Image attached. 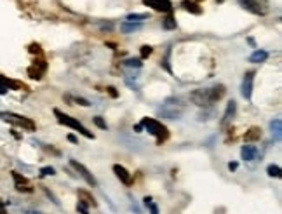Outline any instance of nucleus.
Masks as SVG:
<instances>
[{
  "label": "nucleus",
  "mask_w": 282,
  "mask_h": 214,
  "mask_svg": "<svg viewBox=\"0 0 282 214\" xmlns=\"http://www.w3.org/2000/svg\"><path fill=\"white\" fill-rule=\"evenodd\" d=\"M141 28L139 23H122L121 25V32L122 34H131V32H136V30Z\"/></svg>",
  "instance_id": "22"
},
{
  "label": "nucleus",
  "mask_w": 282,
  "mask_h": 214,
  "mask_svg": "<svg viewBox=\"0 0 282 214\" xmlns=\"http://www.w3.org/2000/svg\"><path fill=\"white\" fill-rule=\"evenodd\" d=\"M65 98H66V100H68V101H74V103L81 105V107H85V108L91 107V103H89V101L85 100V98H81V96H70V94H66ZM74 103H72V105H74Z\"/></svg>",
  "instance_id": "24"
},
{
  "label": "nucleus",
  "mask_w": 282,
  "mask_h": 214,
  "mask_svg": "<svg viewBox=\"0 0 282 214\" xmlns=\"http://www.w3.org/2000/svg\"><path fill=\"white\" fill-rule=\"evenodd\" d=\"M23 214H42V213H37V211H26V213Z\"/></svg>",
  "instance_id": "37"
},
{
  "label": "nucleus",
  "mask_w": 282,
  "mask_h": 214,
  "mask_svg": "<svg viewBox=\"0 0 282 214\" xmlns=\"http://www.w3.org/2000/svg\"><path fill=\"white\" fill-rule=\"evenodd\" d=\"M94 124H96V126H98V127H101V129H107V122H105V120H103V118L101 117H94Z\"/></svg>",
  "instance_id": "29"
},
{
  "label": "nucleus",
  "mask_w": 282,
  "mask_h": 214,
  "mask_svg": "<svg viewBox=\"0 0 282 214\" xmlns=\"http://www.w3.org/2000/svg\"><path fill=\"white\" fill-rule=\"evenodd\" d=\"M0 118L7 124L14 127H19L23 131H28V133H33V131L37 129V124L28 117H23V115H18V113H12V111H0Z\"/></svg>",
  "instance_id": "3"
},
{
  "label": "nucleus",
  "mask_w": 282,
  "mask_h": 214,
  "mask_svg": "<svg viewBox=\"0 0 282 214\" xmlns=\"http://www.w3.org/2000/svg\"><path fill=\"white\" fill-rule=\"evenodd\" d=\"M270 129H272V136L275 141H281L282 138V120L281 118H274L270 122Z\"/></svg>",
  "instance_id": "18"
},
{
  "label": "nucleus",
  "mask_w": 282,
  "mask_h": 214,
  "mask_svg": "<svg viewBox=\"0 0 282 214\" xmlns=\"http://www.w3.org/2000/svg\"><path fill=\"white\" fill-rule=\"evenodd\" d=\"M267 173H268V176H270V178H281V167H279V166H268Z\"/></svg>",
  "instance_id": "27"
},
{
  "label": "nucleus",
  "mask_w": 282,
  "mask_h": 214,
  "mask_svg": "<svg viewBox=\"0 0 282 214\" xmlns=\"http://www.w3.org/2000/svg\"><path fill=\"white\" fill-rule=\"evenodd\" d=\"M30 52H33V54H39V56H42V49H40V45H37V44H32V45H30Z\"/></svg>",
  "instance_id": "32"
},
{
  "label": "nucleus",
  "mask_w": 282,
  "mask_h": 214,
  "mask_svg": "<svg viewBox=\"0 0 282 214\" xmlns=\"http://www.w3.org/2000/svg\"><path fill=\"white\" fill-rule=\"evenodd\" d=\"M141 127H145V129L148 131V134H152V136L155 138L157 144H162L164 141H167L169 129L162 124V122L155 120V118H150V117H145L143 120H141Z\"/></svg>",
  "instance_id": "2"
},
{
  "label": "nucleus",
  "mask_w": 282,
  "mask_h": 214,
  "mask_svg": "<svg viewBox=\"0 0 282 214\" xmlns=\"http://www.w3.org/2000/svg\"><path fill=\"white\" fill-rule=\"evenodd\" d=\"M12 179H14V186H16L18 192H21V193H32L33 192L32 181H30L28 178L23 176V174L12 171Z\"/></svg>",
  "instance_id": "10"
},
{
  "label": "nucleus",
  "mask_w": 282,
  "mask_h": 214,
  "mask_svg": "<svg viewBox=\"0 0 282 214\" xmlns=\"http://www.w3.org/2000/svg\"><path fill=\"white\" fill-rule=\"evenodd\" d=\"M107 91H108V94H110L112 98H117L119 96V93L115 91V87H107Z\"/></svg>",
  "instance_id": "33"
},
{
  "label": "nucleus",
  "mask_w": 282,
  "mask_h": 214,
  "mask_svg": "<svg viewBox=\"0 0 282 214\" xmlns=\"http://www.w3.org/2000/svg\"><path fill=\"white\" fill-rule=\"evenodd\" d=\"M181 7L190 12V14H197V16L202 14V7L197 2H194V0H183V2H181Z\"/></svg>",
  "instance_id": "17"
},
{
  "label": "nucleus",
  "mask_w": 282,
  "mask_h": 214,
  "mask_svg": "<svg viewBox=\"0 0 282 214\" xmlns=\"http://www.w3.org/2000/svg\"><path fill=\"white\" fill-rule=\"evenodd\" d=\"M141 2H143L147 7L154 9V11L157 12H165V14L172 12V9H174L171 0H141Z\"/></svg>",
  "instance_id": "8"
},
{
  "label": "nucleus",
  "mask_w": 282,
  "mask_h": 214,
  "mask_svg": "<svg viewBox=\"0 0 282 214\" xmlns=\"http://www.w3.org/2000/svg\"><path fill=\"white\" fill-rule=\"evenodd\" d=\"M45 70H47V63H45L42 58H39L33 61L32 67H28V75H30V78H33V80H40V78L44 77Z\"/></svg>",
  "instance_id": "9"
},
{
  "label": "nucleus",
  "mask_w": 282,
  "mask_h": 214,
  "mask_svg": "<svg viewBox=\"0 0 282 214\" xmlns=\"http://www.w3.org/2000/svg\"><path fill=\"white\" fill-rule=\"evenodd\" d=\"M235 111H237V103L234 100L228 101L227 108H225V113H223V118H221V126L227 127L228 124L232 122V118L235 117Z\"/></svg>",
  "instance_id": "14"
},
{
  "label": "nucleus",
  "mask_w": 282,
  "mask_h": 214,
  "mask_svg": "<svg viewBox=\"0 0 282 214\" xmlns=\"http://www.w3.org/2000/svg\"><path fill=\"white\" fill-rule=\"evenodd\" d=\"M0 214H7V213H5V209H0Z\"/></svg>",
  "instance_id": "38"
},
{
  "label": "nucleus",
  "mask_w": 282,
  "mask_h": 214,
  "mask_svg": "<svg viewBox=\"0 0 282 214\" xmlns=\"http://www.w3.org/2000/svg\"><path fill=\"white\" fill-rule=\"evenodd\" d=\"M145 19H148V14H138V12H132V14L125 16V23H139V25H141V21H145Z\"/></svg>",
  "instance_id": "21"
},
{
  "label": "nucleus",
  "mask_w": 282,
  "mask_h": 214,
  "mask_svg": "<svg viewBox=\"0 0 282 214\" xmlns=\"http://www.w3.org/2000/svg\"><path fill=\"white\" fill-rule=\"evenodd\" d=\"M7 89H26L25 84H21V82L18 80H11V78H5L4 75H0V94L7 93Z\"/></svg>",
  "instance_id": "13"
},
{
  "label": "nucleus",
  "mask_w": 282,
  "mask_h": 214,
  "mask_svg": "<svg viewBox=\"0 0 282 214\" xmlns=\"http://www.w3.org/2000/svg\"><path fill=\"white\" fill-rule=\"evenodd\" d=\"M112 169H114L115 176H117L119 179H121V183H124L125 186H131V185H132V174L129 173V171L125 169L124 166H121V164H115V166L112 167Z\"/></svg>",
  "instance_id": "12"
},
{
  "label": "nucleus",
  "mask_w": 282,
  "mask_h": 214,
  "mask_svg": "<svg viewBox=\"0 0 282 214\" xmlns=\"http://www.w3.org/2000/svg\"><path fill=\"white\" fill-rule=\"evenodd\" d=\"M260 138H261V129H260V127H251V129L245 131V134H244V140L247 141V143L260 141Z\"/></svg>",
  "instance_id": "19"
},
{
  "label": "nucleus",
  "mask_w": 282,
  "mask_h": 214,
  "mask_svg": "<svg viewBox=\"0 0 282 214\" xmlns=\"http://www.w3.org/2000/svg\"><path fill=\"white\" fill-rule=\"evenodd\" d=\"M162 26H164L165 30H174L176 28V19L172 18V16H167V18L162 21Z\"/></svg>",
  "instance_id": "26"
},
{
  "label": "nucleus",
  "mask_w": 282,
  "mask_h": 214,
  "mask_svg": "<svg viewBox=\"0 0 282 214\" xmlns=\"http://www.w3.org/2000/svg\"><path fill=\"white\" fill-rule=\"evenodd\" d=\"M239 4L242 5V9L254 16H265L268 12V5L265 0H239Z\"/></svg>",
  "instance_id": "5"
},
{
  "label": "nucleus",
  "mask_w": 282,
  "mask_h": 214,
  "mask_svg": "<svg viewBox=\"0 0 282 214\" xmlns=\"http://www.w3.org/2000/svg\"><path fill=\"white\" fill-rule=\"evenodd\" d=\"M227 93V89H225L223 84H218L213 85V87H204V89H197L194 93L190 94L192 101H194L197 107H213L214 103L221 100Z\"/></svg>",
  "instance_id": "1"
},
{
  "label": "nucleus",
  "mask_w": 282,
  "mask_h": 214,
  "mask_svg": "<svg viewBox=\"0 0 282 214\" xmlns=\"http://www.w3.org/2000/svg\"><path fill=\"white\" fill-rule=\"evenodd\" d=\"M194 2H197V4H199V2H201V0H194Z\"/></svg>",
  "instance_id": "40"
},
{
  "label": "nucleus",
  "mask_w": 282,
  "mask_h": 214,
  "mask_svg": "<svg viewBox=\"0 0 282 214\" xmlns=\"http://www.w3.org/2000/svg\"><path fill=\"white\" fill-rule=\"evenodd\" d=\"M152 52H154V49H152L150 45H143V47H141V59L148 58V56H150Z\"/></svg>",
  "instance_id": "28"
},
{
  "label": "nucleus",
  "mask_w": 282,
  "mask_h": 214,
  "mask_svg": "<svg viewBox=\"0 0 282 214\" xmlns=\"http://www.w3.org/2000/svg\"><path fill=\"white\" fill-rule=\"evenodd\" d=\"M54 115H56V118H58L59 124H63V126H66V127H72V129L77 131V133H81L82 136L87 138V140H94V134H92L91 131H87V127H85V126H82L77 118L63 113V111L58 110V108H54Z\"/></svg>",
  "instance_id": "4"
},
{
  "label": "nucleus",
  "mask_w": 282,
  "mask_h": 214,
  "mask_svg": "<svg viewBox=\"0 0 282 214\" xmlns=\"http://www.w3.org/2000/svg\"><path fill=\"white\" fill-rule=\"evenodd\" d=\"M143 204L147 206V209L150 211V214H159V207H157V204L154 202V199H152V197H145Z\"/></svg>",
  "instance_id": "23"
},
{
  "label": "nucleus",
  "mask_w": 282,
  "mask_h": 214,
  "mask_svg": "<svg viewBox=\"0 0 282 214\" xmlns=\"http://www.w3.org/2000/svg\"><path fill=\"white\" fill-rule=\"evenodd\" d=\"M0 209H4V206H2V204H0Z\"/></svg>",
  "instance_id": "39"
},
{
  "label": "nucleus",
  "mask_w": 282,
  "mask_h": 214,
  "mask_svg": "<svg viewBox=\"0 0 282 214\" xmlns=\"http://www.w3.org/2000/svg\"><path fill=\"white\" fill-rule=\"evenodd\" d=\"M141 59H125L124 67L125 68H141Z\"/></svg>",
  "instance_id": "25"
},
{
  "label": "nucleus",
  "mask_w": 282,
  "mask_h": 214,
  "mask_svg": "<svg viewBox=\"0 0 282 214\" xmlns=\"http://www.w3.org/2000/svg\"><path fill=\"white\" fill-rule=\"evenodd\" d=\"M134 131H136V133H141V124H138V126H134Z\"/></svg>",
  "instance_id": "36"
},
{
  "label": "nucleus",
  "mask_w": 282,
  "mask_h": 214,
  "mask_svg": "<svg viewBox=\"0 0 282 214\" xmlns=\"http://www.w3.org/2000/svg\"><path fill=\"white\" fill-rule=\"evenodd\" d=\"M70 166L74 167V169L77 171V173L81 174L82 178H84L87 185H91L92 188H94V186H98V179H96V178L92 176V173H89V169L84 166V164H81V162H77L75 159H72V160H70Z\"/></svg>",
  "instance_id": "7"
},
{
  "label": "nucleus",
  "mask_w": 282,
  "mask_h": 214,
  "mask_svg": "<svg viewBox=\"0 0 282 214\" xmlns=\"http://www.w3.org/2000/svg\"><path fill=\"white\" fill-rule=\"evenodd\" d=\"M267 59H268V52L263 51V49H258V51H254L253 54L249 56L251 63H263Z\"/></svg>",
  "instance_id": "20"
},
{
  "label": "nucleus",
  "mask_w": 282,
  "mask_h": 214,
  "mask_svg": "<svg viewBox=\"0 0 282 214\" xmlns=\"http://www.w3.org/2000/svg\"><path fill=\"white\" fill-rule=\"evenodd\" d=\"M77 211L81 214H89V207L85 206V204H82V202H77Z\"/></svg>",
  "instance_id": "30"
},
{
  "label": "nucleus",
  "mask_w": 282,
  "mask_h": 214,
  "mask_svg": "<svg viewBox=\"0 0 282 214\" xmlns=\"http://www.w3.org/2000/svg\"><path fill=\"white\" fill-rule=\"evenodd\" d=\"M181 111H183V105L180 103V100H167L161 108V113L167 118H178Z\"/></svg>",
  "instance_id": "6"
},
{
  "label": "nucleus",
  "mask_w": 282,
  "mask_h": 214,
  "mask_svg": "<svg viewBox=\"0 0 282 214\" xmlns=\"http://www.w3.org/2000/svg\"><path fill=\"white\" fill-rule=\"evenodd\" d=\"M237 167H239L237 162H230V164H228V169H230V171H237Z\"/></svg>",
  "instance_id": "34"
},
{
  "label": "nucleus",
  "mask_w": 282,
  "mask_h": 214,
  "mask_svg": "<svg viewBox=\"0 0 282 214\" xmlns=\"http://www.w3.org/2000/svg\"><path fill=\"white\" fill-rule=\"evenodd\" d=\"M68 140L72 141V143H77V138H75L74 134H68Z\"/></svg>",
  "instance_id": "35"
},
{
  "label": "nucleus",
  "mask_w": 282,
  "mask_h": 214,
  "mask_svg": "<svg viewBox=\"0 0 282 214\" xmlns=\"http://www.w3.org/2000/svg\"><path fill=\"white\" fill-rule=\"evenodd\" d=\"M54 173V167H44V169L40 171V176H52Z\"/></svg>",
  "instance_id": "31"
},
{
  "label": "nucleus",
  "mask_w": 282,
  "mask_h": 214,
  "mask_svg": "<svg viewBox=\"0 0 282 214\" xmlns=\"http://www.w3.org/2000/svg\"><path fill=\"white\" fill-rule=\"evenodd\" d=\"M79 202L85 204L87 207H96V206H98L96 199L87 192V190H79Z\"/></svg>",
  "instance_id": "16"
},
{
  "label": "nucleus",
  "mask_w": 282,
  "mask_h": 214,
  "mask_svg": "<svg viewBox=\"0 0 282 214\" xmlns=\"http://www.w3.org/2000/svg\"><path fill=\"white\" fill-rule=\"evenodd\" d=\"M241 155H242V159L247 160V162H253V160L258 157V148L253 146V144H244L241 150Z\"/></svg>",
  "instance_id": "15"
},
{
  "label": "nucleus",
  "mask_w": 282,
  "mask_h": 214,
  "mask_svg": "<svg viewBox=\"0 0 282 214\" xmlns=\"http://www.w3.org/2000/svg\"><path fill=\"white\" fill-rule=\"evenodd\" d=\"M254 71L249 70L245 71L244 75V80H242V96H244V100L251 101V98H253V82H254Z\"/></svg>",
  "instance_id": "11"
}]
</instances>
